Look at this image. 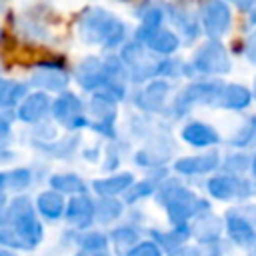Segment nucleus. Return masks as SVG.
Masks as SVG:
<instances>
[{"instance_id":"1","label":"nucleus","mask_w":256,"mask_h":256,"mask_svg":"<svg viewBox=\"0 0 256 256\" xmlns=\"http://www.w3.org/2000/svg\"><path fill=\"white\" fill-rule=\"evenodd\" d=\"M78 38L88 46H100L104 50L122 48L128 42L126 24L110 10L102 6H88L76 20Z\"/></svg>"},{"instance_id":"2","label":"nucleus","mask_w":256,"mask_h":256,"mask_svg":"<svg viewBox=\"0 0 256 256\" xmlns=\"http://www.w3.org/2000/svg\"><path fill=\"white\" fill-rule=\"evenodd\" d=\"M154 198H156V204L164 208L170 226H186L198 216L212 212V206L208 200L196 196V192L188 188L182 180L170 178V176L158 186Z\"/></svg>"},{"instance_id":"3","label":"nucleus","mask_w":256,"mask_h":256,"mask_svg":"<svg viewBox=\"0 0 256 256\" xmlns=\"http://www.w3.org/2000/svg\"><path fill=\"white\" fill-rule=\"evenodd\" d=\"M6 224L16 234L20 248L26 252L36 250L44 240V226L34 208V202L26 194H18L8 200L6 208L2 210Z\"/></svg>"},{"instance_id":"4","label":"nucleus","mask_w":256,"mask_h":256,"mask_svg":"<svg viewBox=\"0 0 256 256\" xmlns=\"http://www.w3.org/2000/svg\"><path fill=\"white\" fill-rule=\"evenodd\" d=\"M222 88H224V82L216 78H204V80L190 82L172 98L166 114L178 120V118H184L194 106H216Z\"/></svg>"},{"instance_id":"5","label":"nucleus","mask_w":256,"mask_h":256,"mask_svg":"<svg viewBox=\"0 0 256 256\" xmlns=\"http://www.w3.org/2000/svg\"><path fill=\"white\" fill-rule=\"evenodd\" d=\"M232 70V60L228 50L220 40H206L202 42L192 60L184 64V76H204V78H216L226 76Z\"/></svg>"},{"instance_id":"6","label":"nucleus","mask_w":256,"mask_h":256,"mask_svg":"<svg viewBox=\"0 0 256 256\" xmlns=\"http://www.w3.org/2000/svg\"><path fill=\"white\" fill-rule=\"evenodd\" d=\"M120 60L128 72V80L134 84H146L156 78V64L160 56L152 54L142 42L138 40H128L120 48Z\"/></svg>"},{"instance_id":"7","label":"nucleus","mask_w":256,"mask_h":256,"mask_svg":"<svg viewBox=\"0 0 256 256\" xmlns=\"http://www.w3.org/2000/svg\"><path fill=\"white\" fill-rule=\"evenodd\" d=\"M224 232L228 240L238 248H250L256 242V206L254 204H240L228 208L222 216Z\"/></svg>"},{"instance_id":"8","label":"nucleus","mask_w":256,"mask_h":256,"mask_svg":"<svg viewBox=\"0 0 256 256\" xmlns=\"http://www.w3.org/2000/svg\"><path fill=\"white\" fill-rule=\"evenodd\" d=\"M206 190L214 200L220 202H240L244 204L256 196V182L244 176H232L226 172H216L206 180Z\"/></svg>"},{"instance_id":"9","label":"nucleus","mask_w":256,"mask_h":256,"mask_svg":"<svg viewBox=\"0 0 256 256\" xmlns=\"http://www.w3.org/2000/svg\"><path fill=\"white\" fill-rule=\"evenodd\" d=\"M50 116L54 118V122L58 126H62L68 132H80V130L88 128L86 104L72 90L60 92L52 100V112H50Z\"/></svg>"},{"instance_id":"10","label":"nucleus","mask_w":256,"mask_h":256,"mask_svg":"<svg viewBox=\"0 0 256 256\" xmlns=\"http://www.w3.org/2000/svg\"><path fill=\"white\" fill-rule=\"evenodd\" d=\"M72 76L66 68V64L62 60H42L38 64L32 66L30 70V78H28V86L46 92V94H60L64 90H68Z\"/></svg>"},{"instance_id":"11","label":"nucleus","mask_w":256,"mask_h":256,"mask_svg":"<svg viewBox=\"0 0 256 256\" xmlns=\"http://www.w3.org/2000/svg\"><path fill=\"white\" fill-rule=\"evenodd\" d=\"M174 152V140L170 136L168 130H162V124H158V128L146 138L144 146L134 154V162L140 168L146 170H154V168H162Z\"/></svg>"},{"instance_id":"12","label":"nucleus","mask_w":256,"mask_h":256,"mask_svg":"<svg viewBox=\"0 0 256 256\" xmlns=\"http://www.w3.org/2000/svg\"><path fill=\"white\" fill-rule=\"evenodd\" d=\"M86 116H88V128L92 132H96L98 136L116 142L118 132H116V102L100 96V94H92L90 102L86 104Z\"/></svg>"},{"instance_id":"13","label":"nucleus","mask_w":256,"mask_h":256,"mask_svg":"<svg viewBox=\"0 0 256 256\" xmlns=\"http://www.w3.org/2000/svg\"><path fill=\"white\" fill-rule=\"evenodd\" d=\"M198 16L208 40H222L232 28V10L226 0H202Z\"/></svg>"},{"instance_id":"14","label":"nucleus","mask_w":256,"mask_h":256,"mask_svg":"<svg viewBox=\"0 0 256 256\" xmlns=\"http://www.w3.org/2000/svg\"><path fill=\"white\" fill-rule=\"evenodd\" d=\"M170 94H172L170 80L154 78V80L142 84V88L136 90L132 102L142 114H162L170 106V102H168Z\"/></svg>"},{"instance_id":"15","label":"nucleus","mask_w":256,"mask_h":256,"mask_svg":"<svg viewBox=\"0 0 256 256\" xmlns=\"http://www.w3.org/2000/svg\"><path fill=\"white\" fill-rule=\"evenodd\" d=\"M222 164V154L218 150H208L202 154H190V156H180L172 162V168L180 176H208L216 174Z\"/></svg>"},{"instance_id":"16","label":"nucleus","mask_w":256,"mask_h":256,"mask_svg":"<svg viewBox=\"0 0 256 256\" xmlns=\"http://www.w3.org/2000/svg\"><path fill=\"white\" fill-rule=\"evenodd\" d=\"M166 18L184 36L186 42H194L202 34L198 12L184 0H178V2H174L170 6H166Z\"/></svg>"},{"instance_id":"17","label":"nucleus","mask_w":256,"mask_h":256,"mask_svg":"<svg viewBox=\"0 0 256 256\" xmlns=\"http://www.w3.org/2000/svg\"><path fill=\"white\" fill-rule=\"evenodd\" d=\"M64 220L76 232L90 230V226L96 222V202H94V198L88 192L78 194V196H70L66 200Z\"/></svg>"},{"instance_id":"18","label":"nucleus","mask_w":256,"mask_h":256,"mask_svg":"<svg viewBox=\"0 0 256 256\" xmlns=\"http://www.w3.org/2000/svg\"><path fill=\"white\" fill-rule=\"evenodd\" d=\"M50 112H52V98H50V94L40 92V90L30 92L14 110L16 120H20L22 124H28V126H36V124L48 120Z\"/></svg>"},{"instance_id":"19","label":"nucleus","mask_w":256,"mask_h":256,"mask_svg":"<svg viewBox=\"0 0 256 256\" xmlns=\"http://www.w3.org/2000/svg\"><path fill=\"white\" fill-rule=\"evenodd\" d=\"M190 234L198 242V246L214 248L220 244V240L224 236V220H222V216H216L212 212L198 216L196 220L190 222Z\"/></svg>"},{"instance_id":"20","label":"nucleus","mask_w":256,"mask_h":256,"mask_svg":"<svg viewBox=\"0 0 256 256\" xmlns=\"http://www.w3.org/2000/svg\"><path fill=\"white\" fill-rule=\"evenodd\" d=\"M32 148L50 158V160H72L80 150V134L68 132L66 136H58L50 142H30Z\"/></svg>"},{"instance_id":"21","label":"nucleus","mask_w":256,"mask_h":256,"mask_svg":"<svg viewBox=\"0 0 256 256\" xmlns=\"http://www.w3.org/2000/svg\"><path fill=\"white\" fill-rule=\"evenodd\" d=\"M180 138L188 146H194V148H210V150L222 142L220 132L212 124L202 122V120H188L182 126V130H180Z\"/></svg>"},{"instance_id":"22","label":"nucleus","mask_w":256,"mask_h":256,"mask_svg":"<svg viewBox=\"0 0 256 256\" xmlns=\"http://www.w3.org/2000/svg\"><path fill=\"white\" fill-rule=\"evenodd\" d=\"M136 16H138L140 24L134 32V40L144 44L150 34H154L156 30L162 28V24L166 20V6L160 2H154V0H146L142 4V8L136 12Z\"/></svg>"},{"instance_id":"23","label":"nucleus","mask_w":256,"mask_h":256,"mask_svg":"<svg viewBox=\"0 0 256 256\" xmlns=\"http://www.w3.org/2000/svg\"><path fill=\"white\" fill-rule=\"evenodd\" d=\"M136 182L132 172H114L108 174L104 178H96L92 180L90 188L98 198H118L120 194L124 196L126 190Z\"/></svg>"},{"instance_id":"24","label":"nucleus","mask_w":256,"mask_h":256,"mask_svg":"<svg viewBox=\"0 0 256 256\" xmlns=\"http://www.w3.org/2000/svg\"><path fill=\"white\" fill-rule=\"evenodd\" d=\"M142 228L140 224H136L134 220L122 222L118 226H114L108 232V240H110V248L118 254V256H126L142 238Z\"/></svg>"},{"instance_id":"25","label":"nucleus","mask_w":256,"mask_h":256,"mask_svg":"<svg viewBox=\"0 0 256 256\" xmlns=\"http://www.w3.org/2000/svg\"><path fill=\"white\" fill-rule=\"evenodd\" d=\"M34 208L38 212V216L46 222H58L60 218H64V210H66V198L52 190L46 188L42 192H38L36 200H34Z\"/></svg>"},{"instance_id":"26","label":"nucleus","mask_w":256,"mask_h":256,"mask_svg":"<svg viewBox=\"0 0 256 256\" xmlns=\"http://www.w3.org/2000/svg\"><path fill=\"white\" fill-rule=\"evenodd\" d=\"M252 98L254 96H252V90L248 86L230 82V84H224L216 108H224V110H232V112H242V110H246L252 104Z\"/></svg>"},{"instance_id":"27","label":"nucleus","mask_w":256,"mask_h":256,"mask_svg":"<svg viewBox=\"0 0 256 256\" xmlns=\"http://www.w3.org/2000/svg\"><path fill=\"white\" fill-rule=\"evenodd\" d=\"M148 238L154 240V242L162 248L164 254H168V252H172V250L184 246V244L192 238V234H190V224H186V226H172L170 230H156V228H152Z\"/></svg>"},{"instance_id":"28","label":"nucleus","mask_w":256,"mask_h":256,"mask_svg":"<svg viewBox=\"0 0 256 256\" xmlns=\"http://www.w3.org/2000/svg\"><path fill=\"white\" fill-rule=\"evenodd\" d=\"M28 82L4 78L0 76V112L2 110H16L18 104L30 94Z\"/></svg>"},{"instance_id":"29","label":"nucleus","mask_w":256,"mask_h":256,"mask_svg":"<svg viewBox=\"0 0 256 256\" xmlns=\"http://www.w3.org/2000/svg\"><path fill=\"white\" fill-rule=\"evenodd\" d=\"M144 46L152 54H156L160 58H166V56H172V54L178 52V48H180V36L176 32H172V30H168V28L162 26L160 30H156L154 34H150L146 38Z\"/></svg>"},{"instance_id":"30","label":"nucleus","mask_w":256,"mask_h":256,"mask_svg":"<svg viewBox=\"0 0 256 256\" xmlns=\"http://www.w3.org/2000/svg\"><path fill=\"white\" fill-rule=\"evenodd\" d=\"M76 250L94 254V256H110V240L102 230H84L76 236Z\"/></svg>"},{"instance_id":"31","label":"nucleus","mask_w":256,"mask_h":256,"mask_svg":"<svg viewBox=\"0 0 256 256\" xmlns=\"http://www.w3.org/2000/svg\"><path fill=\"white\" fill-rule=\"evenodd\" d=\"M48 188L60 192L62 196H78L88 192V184L82 176L74 172H56L48 178Z\"/></svg>"},{"instance_id":"32","label":"nucleus","mask_w":256,"mask_h":256,"mask_svg":"<svg viewBox=\"0 0 256 256\" xmlns=\"http://www.w3.org/2000/svg\"><path fill=\"white\" fill-rule=\"evenodd\" d=\"M96 222L102 226H110L118 222L124 214V200L118 198H96Z\"/></svg>"},{"instance_id":"33","label":"nucleus","mask_w":256,"mask_h":256,"mask_svg":"<svg viewBox=\"0 0 256 256\" xmlns=\"http://www.w3.org/2000/svg\"><path fill=\"white\" fill-rule=\"evenodd\" d=\"M34 180H36L34 170L28 166H14L6 170V190L12 192L14 196L24 194L34 184Z\"/></svg>"},{"instance_id":"34","label":"nucleus","mask_w":256,"mask_h":256,"mask_svg":"<svg viewBox=\"0 0 256 256\" xmlns=\"http://www.w3.org/2000/svg\"><path fill=\"white\" fill-rule=\"evenodd\" d=\"M250 164H252V156L246 154V152H230L222 158V164H220V172H226V174H232V176H244L248 170H250Z\"/></svg>"},{"instance_id":"35","label":"nucleus","mask_w":256,"mask_h":256,"mask_svg":"<svg viewBox=\"0 0 256 256\" xmlns=\"http://www.w3.org/2000/svg\"><path fill=\"white\" fill-rule=\"evenodd\" d=\"M228 144L232 148H238V150H244L252 144H256V122L252 118H248L230 138H228Z\"/></svg>"},{"instance_id":"36","label":"nucleus","mask_w":256,"mask_h":256,"mask_svg":"<svg viewBox=\"0 0 256 256\" xmlns=\"http://www.w3.org/2000/svg\"><path fill=\"white\" fill-rule=\"evenodd\" d=\"M184 60L174 58V56H166L160 58L156 64V78H164V80H172L178 76H184Z\"/></svg>"},{"instance_id":"37","label":"nucleus","mask_w":256,"mask_h":256,"mask_svg":"<svg viewBox=\"0 0 256 256\" xmlns=\"http://www.w3.org/2000/svg\"><path fill=\"white\" fill-rule=\"evenodd\" d=\"M14 28L20 30V34L24 38H28V40H44L48 36L44 24L38 22V20H32V18H20V20H16L14 22Z\"/></svg>"},{"instance_id":"38","label":"nucleus","mask_w":256,"mask_h":256,"mask_svg":"<svg viewBox=\"0 0 256 256\" xmlns=\"http://www.w3.org/2000/svg\"><path fill=\"white\" fill-rule=\"evenodd\" d=\"M16 114L14 110H2L0 112V150H6L12 140V122Z\"/></svg>"},{"instance_id":"39","label":"nucleus","mask_w":256,"mask_h":256,"mask_svg":"<svg viewBox=\"0 0 256 256\" xmlns=\"http://www.w3.org/2000/svg\"><path fill=\"white\" fill-rule=\"evenodd\" d=\"M120 160H122V154H120V146L116 142L108 144L106 150H104V160H102V170L104 172H110L114 174V170L120 166Z\"/></svg>"},{"instance_id":"40","label":"nucleus","mask_w":256,"mask_h":256,"mask_svg":"<svg viewBox=\"0 0 256 256\" xmlns=\"http://www.w3.org/2000/svg\"><path fill=\"white\" fill-rule=\"evenodd\" d=\"M126 256H164V252L154 240L146 238V240H140Z\"/></svg>"},{"instance_id":"41","label":"nucleus","mask_w":256,"mask_h":256,"mask_svg":"<svg viewBox=\"0 0 256 256\" xmlns=\"http://www.w3.org/2000/svg\"><path fill=\"white\" fill-rule=\"evenodd\" d=\"M242 52H244L246 60H248L250 64H254V66H256V28L246 36L244 46H242Z\"/></svg>"},{"instance_id":"42","label":"nucleus","mask_w":256,"mask_h":256,"mask_svg":"<svg viewBox=\"0 0 256 256\" xmlns=\"http://www.w3.org/2000/svg\"><path fill=\"white\" fill-rule=\"evenodd\" d=\"M166 256H202V250L200 246H190V244H184L172 252H168Z\"/></svg>"},{"instance_id":"43","label":"nucleus","mask_w":256,"mask_h":256,"mask_svg":"<svg viewBox=\"0 0 256 256\" xmlns=\"http://www.w3.org/2000/svg\"><path fill=\"white\" fill-rule=\"evenodd\" d=\"M8 204V190H6V170H0V212Z\"/></svg>"},{"instance_id":"44","label":"nucleus","mask_w":256,"mask_h":256,"mask_svg":"<svg viewBox=\"0 0 256 256\" xmlns=\"http://www.w3.org/2000/svg\"><path fill=\"white\" fill-rule=\"evenodd\" d=\"M82 158H84V160H88V162H96V160L100 158V148H98V146L86 148V150L82 152Z\"/></svg>"},{"instance_id":"45","label":"nucleus","mask_w":256,"mask_h":256,"mask_svg":"<svg viewBox=\"0 0 256 256\" xmlns=\"http://www.w3.org/2000/svg\"><path fill=\"white\" fill-rule=\"evenodd\" d=\"M232 4L240 10V12H250L256 6V0H232Z\"/></svg>"},{"instance_id":"46","label":"nucleus","mask_w":256,"mask_h":256,"mask_svg":"<svg viewBox=\"0 0 256 256\" xmlns=\"http://www.w3.org/2000/svg\"><path fill=\"white\" fill-rule=\"evenodd\" d=\"M12 160H14V152H12V150H8V148H6V150H0V166H2V164H8V162H12Z\"/></svg>"},{"instance_id":"47","label":"nucleus","mask_w":256,"mask_h":256,"mask_svg":"<svg viewBox=\"0 0 256 256\" xmlns=\"http://www.w3.org/2000/svg\"><path fill=\"white\" fill-rule=\"evenodd\" d=\"M250 172H252V180L256 182V152L252 156V164H250Z\"/></svg>"},{"instance_id":"48","label":"nucleus","mask_w":256,"mask_h":256,"mask_svg":"<svg viewBox=\"0 0 256 256\" xmlns=\"http://www.w3.org/2000/svg\"><path fill=\"white\" fill-rule=\"evenodd\" d=\"M0 256H18L16 250H10V248H0Z\"/></svg>"},{"instance_id":"49","label":"nucleus","mask_w":256,"mask_h":256,"mask_svg":"<svg viewBox=\"0 0 256 256\" xmlns=\"http://www.w3.org/2000/svg\"><path fill=\"white\" fill-rule=\"evenodd\" d=\"M248 20H250V24H252V26H256V6L248 12Z\"/></svg>"},{"instance_id":"50","label":"nucleus","mask_w":256,"mask_h":256,"mask_svg":"<svg viewBox=\"0 0 256 256\" xmlns=\"http://www.w3.org/2000/svg\"><path fill=\"white\" fill-rule=\"evenodd\" d=\"M248 256H256V242H254V244L248 248Z\"/></svg>"},{"instance_id":"51","label":"nucleus","mask_w":256,"mask_h":256,"mask_svg":"<svg viewBox=\"0 0 256 256\" xmlns=\"http://www.w3.org/2000/svg\"><path fill=\"white\" fill-rule=\"evenodd\" d=\"M252 96L256 98V76H254V80H252Z\"/></svg>"},{"instance_id":"52","label":"nucleus","mask_w":256,"mask_h":256,"mask_svg":"<svg viewBox=\"0 0 256 256\" xmlns=\"http://www.w3.org/2000/svg\"><path fill=\"white\" fill-rule=\"evenodd\" d=\"M2 40H4V30H2V26H0V44H2Z\"/></svg>"},{"instance_id":"53","label":"nucleus","mask_w":256,"mask_h":256,"mask_svg":"<svg viewBox=\"0 0 256 256\" xmlns=\"http://www.w3.org/2000/svg\"><path fill=\"white\" fill-rule=\"evenodd\" d=\"M252 120H254V122H256V114H254V116H252Z\"/></svg>"},{"instance_id":"54","label":"nucleus","mask_w":256,"mask_h":256,"mask_svg":"<svg viewBox=\"0 0 256 256\" xmlns=\"http://www.w3.org/2000/svg\"><path fill=\"white\" fill-rule=\"evenodd\" d=\"M0 220H2V212H0Z\"/></svg>"},{"instance_id":"55","label":"nucleus","mask_w":256,"mask_h":256,"mask_svg":"<svg viewBox=\"0 0 256 256\" xmlns=\"http://www.w3.org/2000/svg\"><path fill=\"white\" fill-rule=\"evenodd\" d=\"M228 2H232V0H228Z\"/></svg>"}]
</instances>
